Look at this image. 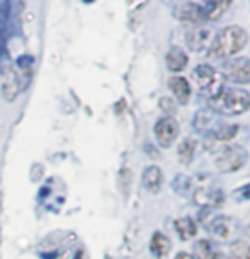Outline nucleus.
I'll use <instances>...</instances> for the list:
<instances>
[{"mask_svg":"<svg viewBox=\"0 0 250 259\" xmlns=\"http://www.w3.org/2000/svg\"><path fill=\"white\" fill-rule=\"evenodd\" d=\"M174 225H175V232L179 234L180 240H189V239L196 237L197 224L191 217H179V219L174 222Z\"/></svg>","mask_w":250,"mask_h":259,"instance_id":"a211bd4d","label":"nucleus"},{"mask_svg":"<svg viewBox=\"0 0 250 259\" xmlns=\"http://www.w3.org/2000/svg\"><path fill=\"white\" fill-rule=\"evenodd\" d=\"M242 232H243V235H245V237H247V239H250V224L243 227V229H242Z\"/></svg>","mask_w":250,"mask_h":259,"instance_id":"a878e982","label":"nucleus"},{"mask_svg":"<svg viewBox=\"0 0 250 259\" xmlns=\"http://www.w3.org/2000/svg\"><path fill=\"white\" fill-rule=\"evenodd\" d=\"M226 80L237 85L250 84V58L248 57H233L223 63V72Z\"/></svg>","mask_w":250,"mask_h":259,"instance_id":"0eeeda50","label":"nucleus"},{"mask_svg":"<svg viewBox=\"0 0 250 259\" xmlns=\"http://www.w3.org/2000/svg\"><path fill=\"white\" fill-rule=\"evenodd\" d=\"M208 232H210L211 239L215 242H221V244H231L237 239H240V234H242V224L235 219V217L230 215H216L208 222L206 225Z\"/></svg>","mask_w":250,"mask_h":259,"instance_id":"20e7f679","label":"nucleus"},{"mask_svg":"<svg viewBox=\"0 0 250 259\" xmlns=\"http://www.w3.org/2000/svg\"><path fill=\"white\" fill-rule=\"evenodd\" d=\"M83 4H92V2H95V0H82Z\"/></svg>","mask_w":250,"mask_h":259,"instance_id":"cd10ccee","label":"nucleus"},{"mask_svg":"<svg viewBox=\"0 0 250 259\" xmlns=\"http://www.w3.org/2000/svg\"><path fill=\"white\" fill-rule=\"evenodd\" d=\"M208 108L220 116H240L250 111V92L237 87H225L218 96L208 101Z\"/></svg>","mask_w":250,"mask_h":259,"instance_id":"f03ea898","label":"nucleus"},{"mask_svg":"<svg viewBox=\"0 0 250 259\" xmlns=\"http://www.w3.org/2000/svg\"><path fill=\"white\" fill-rule=\"evenodd\" d=\"M187 63H189L187 53L184 52L182 48H179V46H172L165 55V65H167V68H169V72H172V73H179V72L186 70Z\"/></svg>","mask_w":250,"mask_h":259,"instance_id":"ddd939ff","label":"nucleus"},{"mask_svg":"<svg viewBox=\"0 0 250 259\" xmlns=\"http://www.w3.org/2000/svg\"><path fill=\"white\" fill-rule=\"evenodd\" d=\"M248 43V32L242 26L231 24L220 29L215 34L211 48L208 50V57L215 62H225L233 58L242 52Z\"/></svg>","mask_w":250,"mask_h":259,"instance_id":"f257e3e1","label":"nucleus"},{"mask_svg":"<svg viewBox=\"0 0 250 259\" xmlns=\"http://www.w3.org/2000/svg\"><path fill=\"white\" fill-rule=\"evenodd\" d=\"M206 4H211V2H215V0H205Z\"/></svg>","mask_w":250,"mask_h":259,"instance_id":"c85d7f7f","label":"nucleus"},{"mask_svg":"<svg viewBox=\"0 0 250 259\" xmlns=\"http://www.w3.org/2000/svg\"><path fill=\"white\" fill-rule=\"evenodd\" d=\"M160 109L165 113V116H172L175 114V111H177V106H175V101H172L170 97H160Z\"/></svg>","mask_w":250,"mask_h":259,"instance_id":"5701e85b","label":"nucleus"},{"mask_svg":"<svg viewBox=\"0 0 250 259\" xmlns=\"http://www.w3.org/2000/svg\"><path fill=\"white\" fill-rule=\"evenodd\" d=\"M247 160H248V152L245 150V147L226 145L216 154L215 164L220 172L231 174V172H237V170L242 169L243 165L247 164Z\"/></svg>","mask_w":250,"mask_h":259,"instance_id":"39448f33","label":"nucleus"},{"mask_svg":"<svg viewBox=\"0 0 250 259\" xmlns=\"http://www.w3.org/2000/svg\"><path fill=\"white\" fill-rule=\"evenodd\" d=\"M196 149H197V142L194 140V138H184L177 147V155H179L180 164H186V165L191 164L194 160Z\"/></svg>","mask_w":250,"mask_h":259,"instance_id":"6ab92c4d","label":"nucleus"},{"mask_svg":"<svg viewBox=\"0 0 250 259\" xmlns=\"http://www.w3.org/2000/svg\"><path fill=\"white\" fill-rule=\"evenodd\" d=\"M174 259H192V256L189 252H184V251H180V252H177L175 254V257Z\"/></svg>","mask_w":250,"mask_h":259,"instance_id":"393cba45","label":"nucleus"},{"mask_svg":"<svg viewBox=\"0 0 250 259\" xmlns=\"http://www.w3.org/2000/svg\"><path fill=\"white\" fill-rule=\"evenodd\" d=\"M215 252L216 251H213V246H211L210 240L201 239L192 246L191 256H192V259H213L215 257Z\"/></svg>","mask_w":250,"mask_h":259,"instance_id":"aec40b11","label":"nucleus"},{"mask_svg":"<svg viewBox=\"0 0 250 259\" xmlns=\"http://www.w3.org/2000/svg\"><path fill=\"white\" fill-rule=\"evenodd\" d=\"M221 116L218 113H215L213 109L206 108V109H201L194 114V119H192V126L196 130L197 133H203V135H208L211 133L213 130H216L221 124Z\"/></svg>","mask_w":250,"mask_h":259,"instance_id":"9b49d317","label":"nucleus"},{"mask_svg":"<svg viewBox=\"0 0 250 259\" xmlns=\"http://www.w3.org/2000/svg\"><path fill=\"white\" fill-rule=\"evenodd\" d=\"M192 80L196 82L199 94L206 101L213 99L225 89V75L210 63H199L192 70Z\"/></svg>","mask_w":250,"mask_h":259,"instance_id":"7ed1b4c3","label":"nucleus"},{"mask_svg":"<svg viewBox=\"0 0 250 259\" xmlns=\"http://www.w3.org/2000/svg\"><path fill=\"white\" fill-rule=\"evenodd\" d=\"M170 249H172V242L164 232H154L150 240V252L154 254L157 259H164L169 256Z\"/></svg>","mask_w":250,"mask_h":259,"instance_id":"2eb2a0df","label":"nucleus"},{"mask_svg":"<svg viewBox=\"0 0 250 259\" xmlns=\"http://www.w3.org/2000/svg\"><path fill=\"white\" fill-rule=\"evenodd\" d=\"M230 259H250V242L237 239L230 244Z\"/></svg>","mask_w":250,"mask_h":259,"instance_id":"412c9836","label":"nucleus"},{"mask_svg":"<svg viewBox=\"0 0 250 259\" xmlns=\"http://www.w3.org/2000/svg\"><path fill=\"white\" fill-rule=\"evenodd\" d=\"M141 183L143 188L150 193H159L162 184H164V174H162V169L159 165H148L145 167L141 174Z\"/></svg>","mask_w":250,"mask_h":259,"instance_id":"4468645a","label":"nucleus"},{"mask_svg":"<svg viewBox=\"0 0 250 259\" xmlns=\"http://www.w3.org/2000/svg\"><path fill=\"white\" fill-rule=\"evenodd\" d=\"M233 196H235V200H237V201H250V183L243 184V186L235 189Z\"/></svg>","mask_w":250,"mask_h":259,"instance_id":"b1692460","label":"nucleus"},{"mask_svg":"<svg viewBox=\"0 0 250 259\" xmlns=\"http://www.w3.org/2000/svg\"><path fill=\"white\" fill-rule=\"evenodd\" d=\"M169 89L172 91L175 101H177L179 104H189L191 96H192V89H191V84H189V80L186 77H182V75L170 77Z\"/></svg>","mask_w":250,"mask_h":259,"instance_id":"f8f14e48","label":"nucleus"},{"mask_svg":"<svg viewBox=\"0 0 250 259\" xmlns=\"http://www.w3.org/2000/svg\"><path fill=\"white\" fill-rule=\"evenodd\" d=\"M240 126L238 124H223L221 123L218 128L213 130L211 133H208L206 140H213V142H221V143H230L233 142V138L238 135Z\"/></svg>","mask_w":250,"mask_h":259,"instance_id":"dca6fc26","label":"nucleus"},{"mask_svg":"<svg viewBox=\"0 0 250 259\" xmlns=\"http://www.w3.org/2000/svg\"><path fill=\"white\" fill-rule=\"evenodd\" d=\"M230 6H231V0H215V2L203 6L205 7V22L220 21L230 9Z\"/></svg>","mask_w":250,"mask_h":259,"instance_id":"f3484780","label":"nucleus"},{"mask_svg":"<svg viewBox=\"0 0 250 259\" xmlns=\"http://www.w3.org/2000/svg\"><path fill=\"white\" fill-rule=\"evenodd\" d=\"M213 259H230V257L225 256L223 252H215V257H213Z\"/></svg>","mask_w":250,"mask_h":259,"instance_id":"bb28decb","label":"nucleus"},{"mask_svg":"<svg viewBox=\"0 0 250 259\" xmlns=\"http://www.w3.org/2000/svg\"><path fill=\"white\" fill-rule=\"evenodd\" d=\"M172 189L180 196H186V194L191 193L192 189V179L186 174H179L175 176V179L172 181Z\"/></svg>","mask_w":250,"mask_h":259,"instance_id":"4be33fe9","label":"nucleus"},{"mask_svg":"<svg viewBox=\"0 0 250 259\" xmlns=\"http://www.w3.org/2000/svg\"><path fill=\"white\" fill-rule=\"evenodd\" d=\"M172 16L182 24L203 26L205 22V7L192 0H175L172 6Z\"/></svg>","mask_w":250,"mask_h":259,"instance_id":"423d86ee","label":"nucleus"},{"mask_svg":"<svg viewBox=\"0 0 250 259\" xmlns=\"http://www.w3.org/2000/svg\"><path fill=\"white\" fill-rule=\"evenodd\" d=\"M155 138L159 142V145L162 149H169L172 147V143L177 140L179 137V123L174 116H162L159 121L155 123Z\"/></svg>","mask_w":250,"mask_h":259,"instance_id":"1a4fd4ad","label":"nucleus"},{"mask_svg":"<svg viewBox=\"0 0 250 259\" xmlns=\"http://www.w3.org/2000/svg\"><path fill=\"white\" fill-rule=\"evenodd\" d=\"M192 201L203 210H216L225 203V193L216 186H199L192 193Z\"/></svg>","mask_w":250,"mask_h":259,"instance_id":"6e6552de","label":"nucleus"},{"mask_svg":"<svg viewBox=\"0 0 250 259\" xmlns=\"http://www.w3.org/2000/svg\"><path fill=\"white\" fill-rule=\"evenodd\" d=\"M215 34L206 26H192L186 32V45L194 53H205L211 48Z\"/></svg>","mask_w":250,"mask_h":259,"instance_id":"9d476101","label":"nucleus"}]
</instances>
